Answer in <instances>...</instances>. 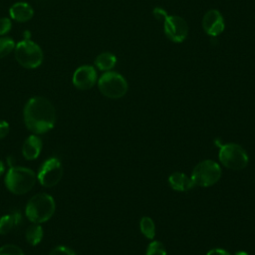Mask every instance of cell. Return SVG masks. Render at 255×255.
Instances as JSON below:
<instances>
[{
    "mask_svg": "<svg viewBox=\"0 0 255 255\" xmlns=\"http://www.w3.org/2000/svg\"><path fill=\"white\" fill-rule=\"evenodd\" d=\"M146 255H166V250L161 242L152 241L147 247Z\"/></svg>",
    "mask_w": 255,
    "mask_h": 255,
    "instance_id": "20",
    "label": "cell"
},
{
    "mask_svg": "<svg viewBox=\"0 0 255 255\" xmlns=\"http://www.w3.org/2000/svg\"><path fill=\"white\" fill-rule=\"evenodd\" d=\"M24 122L31 131L35 133H44L50 130L55 125V108L48 99L34 97L25 105Z\"/></svg>",
    "mask_w": 255,
    "mask_h": 255,
    "instance_id": "1",
    "label": "cell"
},
{
    "mask_svg": "<svg viewBox=\"0 0 255 255\" xmlns=\"http://www.w3.org/2000/svg\"><path fill=\"white\" fill-rule=\"evenodd\" d=\"M10 16L17 22H26L33 17L32 7L25 2H17L13 4L9 10Z\"/></svg>",
    "mask_w": 255,
    "mask_h": 255,
    "instance_id": "13",
    "label": "cell"
},
{
    "mask_svg": "<svg viewBox=\"0 0 255 255\" xmlns=\"http://www.w3.org/2000/svg\"><path fill=\"white\" fill-rule=\"evenodd\" d=\"M236 255H249V254L247 252H245V251H239V252L236 253Z\"/></svg>",
    "mask_w": 255,
    "mask_h": 255,
    "instance_id": "28",
    "label": "cell"
},
{
    "mask_svg": "<svg viewBox=\"0 0 255 255\" xmlns=\"http://www.w3.org/2000/svg\"><path fill=\"white\" fill-rule=\"evenodd\" d=\"M36 183L33 170L23 166H11L5 176L6 187L15 194L29 192Z\"/></svg>",
    "mask_w": 255,
    "mask_h": 255,
    "instance_id": "3",
    "label": "cell"
},
{
    "mask_svg": "<svg viewBox=\"0 0 255 255\" xmlns=\"http://www.w3.org/2000/svg\"><path fill=\"white\" fill-rule=\"evenodd\" d=\"M4 170H5V167H4V164L2 161H0V176L4 173Z\"/></svg>",
    "mask_w": 255,
    "mask_h": 255,
    "instance_id": "27",
    "label": "cell"
},
{
    "mask_svg": "<svg viewBox=\"0 0 255 255\" xmlns=\"http://www.w3.org/2000/svg\"><path fill=\"white\" fill-rule=\"evenodd\" d=\"M11 21L7 17H3L0 19V35H5L11 29Z\"/></svg>",
    "mask_w": 255,
    "mask_h": 255,
    "instance_id": "24",
    "label": "cell"
},
{
    "mask_svg": "<svg viewBox=\"0 0 255 255\" xmlns=\"http://www.w3.org/2000/svg\"><path fill=\"white\" fill-rule=\"evenodd\" d=\"M139 227L141 233L148 239H152L155 234V225L150 217L144 216L140 219Z\"/></svg>",
    "mask_w": 255,
    "mask_h": 255,
    "instance_id": "18",
    "label": "cell"
},
{
    "mask_svg": "<svg viewBox=\"0 0 255 255\" xmlns=\"http://www.w3.org/2000/svg\"><path fill=\"white\" fill-rule=\"evenodd\" d=\"M98 87L100 92L110 99H120L128 92L127 80L115 71L105 72L98 80Z\"/></svg>",
    "mask_w": 255,
    "mask_h": 255,
    "instance_id": "4",
    "label": "cell"
},
{
    "mask_svg": "<svg viewBox=\"0 0 255 255\" xmlns=\"http://www.w3.org/2000/svg\"><path fill=\"white\" fill-rule=\"evenodd\" d=\"M21 220V214L19 212H13L11 214L4 215L0 218V234H6L10 232L14 226H17Z\"/></svg>",
    "mask_w": 255,
    "mask_h": 255,
    "instance_id": "16",
    "label": "cell"
},
{
    "mask_svg": "<svg viewBox=\"0 0 255 255\" xmlns=\"http://www.w3.org/2000/svg\"><path fill=\"white\" fill-rule=\"evenodd\" d=\"M0 255H24L22 249L13 244H6L0 247Z\"/></svg>",
    "mask_w": 255,
    "mask_h": 255,
    "instance_id": "21",
    "label": "cell"
},
{
    "mask_svg": "<svg viewBox=\"0 0 255 255\" xmlns=\"http://www.w3.org/2000/svg\"><path fill=\"white\" fill-rule=\"evenodd\" d=\"M202 28L210 37L220 35L225 29V22L222 14L216 9L208 10L202 18Z\"/></svg>",
    "mask_w": 255,
    "mask_h": 255,
    "instance_id": "10",
    "label": "cell"
},
{
    "mask_svg": "<svg viewBox=\"0 0 255 255\" xmlns=\"http://www.w3.org/2000/svg\"><path fill=\"white\" fill-rule=\"evenodd\" d=\"M9 132V125L5 121H0V139L4 138Z\"/></svg>",
    "mask_w": 255,
    "mask_h": 255,
    "instance_id": "25",
    "label": "cell"
},
{
    "mask_svg": "<svg viewBox=\"0 0 255 255\" xmlns=\"http://www.w3.org/2000/svg\"><path fill=\"white\" fill-rule=\"evenodd\" d=\"M63 176V166L57 157H50L44 161L38 172V180L45 187H53Z\"/></svg>",
    "mask_w": 255,
    "mask_h": 255,
    "instance_id": "8",
    "label": "cell"
},
{
    "mask_svg": "<svg viewBox=\"0 0 255 255\" xmlns=\"http://www.w3.org/2000/svg\"><path fill=\"white\" fill-rule=\"evenodd\" d=\"M43 238V229L38 223L30 225L26 230V239L30 245H37Z\"/></svg>",
    "mask_w": 255,
    "mask_h": 255,
    "instance_id": "17",
    "label": "cell"
},
{
    "mask_svg": "<svg viewBox=\"0 0 255 255\" xmlns=\"http://www.w3.org/2000/svg\"><path fill=\"white\" fill-rule=\"evenodd\" d=\"M219 160L231 170H241L248 164V155L246 151L237 143H226L220 146Z\"/></svg>",
    "mask_w": 255,
    "mask_h": 255,
    "instance_id": "7",
    "label": "cell"
},
{
    "mask_svg": "<svg viewBox=\"0 0 255 255\" xmlns=\"http://www.w3.org/2000/svg\"><path fill=\"white\" fill-rule=\"evenodd\" d=\"M42 150V141L37 135H30L24 141L22 147V153L24 157L28 160H33L37 158Z\"/></svg>",
    "mask_w": 255,
    "mask_h": 255,
    "instance_id": "12",
    "label": "cell"
},
{
    "mask_svg": "<svg viewBox=\"0 0 255 255\" xmlns=\"http://www.w3.org/2000/svg\"><path fill=\"white\" fill-rule=\"evenodd\" d=\"M56 209L54 198L47 193L34 195L28 201L25 209L27 218L33 223H43L49 220Z\"/></svg>",
    "mask_w": 255,
    "mask_h": 255,
    "instance_id": "2",
    "label": "cell"
},
{
    "mask_svg": "<svg viewBox=\"0 0 255 255\" xmlns=\"http://www.w3.org/2000/svg\"><path fill=\"white\" fill-rule=\"evenodd\" d=\"M98 75L93 66L84 65L79 67L73 75V84L79 90H89L94 87Z\"/></svg>",
    "mask_w": 255,
    "mask_h": 255,
    "instance_id": "11",
    "label": "cell"
},
{
    "mask_svg": "<svg viewBox=\"0 0 255 255\" xmlns=\"http://www.w3.org/2000/svg\"><path fill=\"white\" fill-rule=\"evenodd\" d=\"M152 15L156 20L162 21V22H164L165 19L168 17L167 12L161 7H154L152 10Z\"/></svg>",
    "mask_w": 255,
    "mask_h": 255,
    "instance_id": "23",
    "label": "cell"
},
{
    "mask_svg": "<svg viewBox=\"0 0 255 255\" xmlns=\"http://www.w3.org/2000/svg\"><path fill=\"white\" fill-rule=\"evenodd\" d=\"M96 67L101 71H111L117 64V57L110 52H104L97 56L95 60Z\"/></svg>",
    "mask_w": 255,
    "mask_h": 255,
    "instance_id": "15",
    "label": "cell"
},
{
    "mask_svg": "<svg viewBox=\"0 0 255 255\" xmlns=\"http://www.w3.org/2000/svg\"><path fill=\"white\" fill-rule=\"evenodd\" d=\"M168 182L171 188L177 191H187L195 186L192 179L182 172L172 173L168 177Z\"/></svg>",
    "mask_w": 255,
    "mask_h": 255,
    "instance_id": "14",
    "label": "cell"
},
{
    "mask_svg": "<svg viewBox=\"0 0 255 255\" xmlns=\"http://www.w3.org/2000/svg\"><path fill=\"white\" fill-rule=\"evenodd\" d=\"M49 255H76V254L72 249L66 246H57L50 252Z\"/></svg>",
    "mask_w": 255,
    "mask_h": 255,
    "instance_id": "22",
    "label": "cell"
},
{
    "mask_svg": "<svg viewBox=\"0 0 255 255\" xmlns=\"http://www.w3.org/2000/svg\"><path fill=\"white\" fill-rule=\"evenodd\" d=\"M15 49V42L8 37L0 38V58H4Z\"/></svg>",
    "mask_w": 255,
    "mask_h": 255,
    "instance_id": "19",
    "label": "cell"
},
{
    "mask_svg": "<svg viewBox=\"0 0 255 255\" xmlns=\"http://www.w3.org/2000/svg\"><path fill=\"white\" fill-rule=\"evenodd\" d=\"M163 31L171 42L182 43L188 36V25L180 16L168 15L163 22Z\"/></svg>",
    "mask_w": 255,
    "mask_h": 255,
    "instance_id": "9",
    "label": "cell"
},
{
    "mask_svg": "<svg viewBox=\"0 0 255 255\" xmlns=\"http://www.w3.org/2000/svg\"><path fill=\"white\" fill-rule=\"evenodd\" d=\"M221 176V168L219 164L213 160L206 159L199 162L192 170L190 178L194 185L200 187H208L215 184Z\"/></svg>",
    "mask_w": 255,
    "mask_h": 255,
    "instance_id": "6",
    "label": "cell"
},
{
    "mask_svg": "<svg viewBox=\"0 0 255 255\" xmlns=\"http://www.w3.org/2000/svg\"><path fill=\"white\" fill-rule=\"evenodd\" d=\"M15 58L22 67L34 69L42 64L43 52L36 43L30 39H24L16 45Z\"/></svg>",
    "mask_w": 255,
    "mask_h": 255,
    "instance_id": "5",
    "label": "cell"
},
{
    "mask_svg": "<svg viewBox=\"0 0 255 255\" xmlns=\"http://www.w3.org/2000/svg\"><path fill=\"white\" fill-rule=\"evenodd\" d=\"M206 255H230V254L224 249L215 248V249H211L210 251H208Z\"/></svg>",
    "mask_w": 255,
    "mask_h": 255,
    "instance_id": "26",
    "label": "cell"
}]
</instances>
